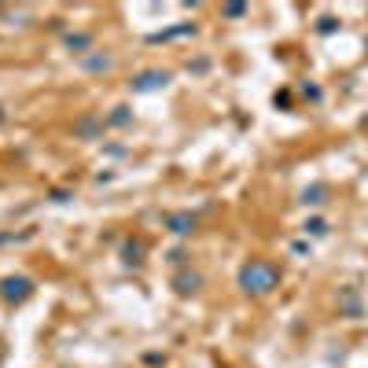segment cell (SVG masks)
Returning <instances> with one entry per match:
<instances>
[{"mask_svg":"<svg viewBox=\"0 0 368 368\" xmlns=\"http://www.w3.org/2000/svg\"><path fill=\"white\" fill-rule=\"evenodd\" d=\"M33 295V280L30 276H8L4 284H0V298L4 302H23Z\"/></svg>","mask_w":368,"mask_h":368,"instance_id":"2","label":"cell"},{"mask_svg":"<svg viewBox=\"0 0 368 368\" xmlns=\"http://www.w3.org/2000/svg\"><path fill=\"white\" fill-rule=\"evenodd\" d=\"M111 122H115V125H125V122H129V115H125V107H118V115H115Z\"/></svg>","mask_w":368,"mask_h":368,"instance_id":"11","label":"cell"},{"mask_svg":"<svg viewBox=\"0 0 368 368\" xmlns=\"http://www.w3.org/2000/svg\"><path fill=\"white\" fill-rule=\"evenodd\" d=\"M280 280H284L280 266L266 262V258H251V262L240 269V288H243V295H254V298L273 295L280 288Z\"/></svg>","mask_w":368,"mask_h":368,"instance_id":"1","label":"cell"},{"mask_svg":"<svg viewBox=\"0 0 368 368\" xmlns=\"http://www.w3.org/2000/svg\"><path fill=\"white\" fill-rule=\"evenodd\" d=\"M166 81H169L166 70H147V74H140V78L133 81V93H155V89H166Z\"/></svg>","mask_w":368,"mask_h":368,"instance_id":"3","label":"cell"},{"mask_svg":"<svg viewBox=\"0 0 368 368\" xmlns=\"http://www.w3.org/2000/svg\"><path fill=\"white\" fill-rule=\"evenodd\" d=\"M169 232H177V236H188L191 228H196V218L191 214H173V218H166Z\"/></svg>","mask_w":368,"mask_h":368,"instance_id":"4","label":"cell"},{"mask_svg":"<svg viewBox=\"0 0 368 368\" xmlns=\"http://www.w3.org/2000/svg\"><path fill=\"white\" fill-rule=\"evenodd\" d=\"M302 203L306 206H320V203H328V184H313L302 191Z\"/></svg>","mask_w":368,"mask_h":368,"instance_id":"5","label":"cell"},{"mask_svg":"<svg viewBox=\"0 0 368 368\" xmlns=\"http://www.w3.org/2000/svg\"><path fill=\"white\" fill-rule=\"evenodd\" d=\"M324 236V232H328V221H320V218H313V221H306V236Z\"/></svg>","mask_w":368,"mask_h":368,"instance_id":"8","label":"cell"},{"mask_svg":"<svg viewBox=\"0 0 368 368\" xmlns=\"http://www.w3.org/2000/svg\"><path fill=\"white\" fill-rule=\"evenodd\" d=\"M144 254V243H125V262H140Z\"/></svg>","mask_w":368,"mask_h":368,"instance_id":"7","label":"cell"},{"mask_svg":"<svg viewBox=\"0 0 368 368\" xmlns=\"http://www.w3.org/2000/svg\"><path fill=\"white\" fill-rule=\"evenodd\" d=\"M199 284H203V280H199L196 273H191V276H177V291H181V295H196Z\"/></svg>","mask_w":368,"mask_h":368,"instance_id":"6","label":"cell"},{"mask_svg":"<svg viewBox=\"0 0 368 368\" xmlns=\"http://www.w3.org/2000/svg\"><path fill=\"white\" fill-rule=\"evenodd\" d=\"M225 15H232V19H240V15H247V4H228V8H225Z\"/></svg>","mask_w":368,"mask_h":368,"instance_id":"10","label":"cell"},{"mask_svg":"<svg viewBox=\"0 0 368 368\" xmlns=\"http://www.w3.org/2000/svg\"><path fill=\"white\" fill-rule=\"evenodd\" d=\"M67 45H70V48H89L93 37H89V33H78V37H67Z\"/></svg>","mask_w":368,"mask_h":368,"instance_id":"9","label":"cell"}]
</instances>
